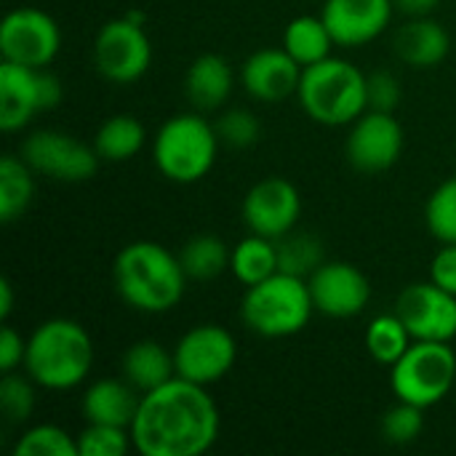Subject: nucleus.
<instances>
[{
	"label": "nucleus",
	"instance_id": "f257e3e1",
	"mask_svg": "<svg viewBox=\"0 0 456 456\" xmlns=\"http://www.w3.org/2000/svg\"><path fill=\"white\" fill-rule=\"evenodd\" d=\"M219 406L203 385L174 377L142 393L131 425L134 449L142 456H200L219 438Z\"/></svg>",
	"mask_w": 456,
	"mask_h": 456
},
{
	"label": "nucleus",
	"instance_id": "f03ea898",
	"mask_svg": "<svg viewBox=\"0 0 456 456\" xmlns=\"http://www.w3.org/2000/svg\"><path fill=\"white\" fill-rule=\"evenodd\" d=\"M112 281L118 297L131 310L163 315L182 302L190 278L179 254H171L155 240H134L115 256Z\"/></svg>",
	"mask_w": 456,
	"mask_h": 456
},
{
	"label": "nucleus",
	"instance_id": "7ed1b4c3",
	"mask_svg": "<svg viewBox=\"0 0 456 456\" xmlns=\"http://www.w3.org/2000/svg\"><path fill=\"white\" fill-rule=\"evenodd\" d=\"M94 366V342L83 323L51 318L27 339L24 371L43 390H72L86 382Z\"/></svg>",
	"mask_w": 456,
	"mask_h": 456
},
{
	"label": "nucleus",
	"instance_id": "20e7f679",
	"mask_svg": "<svg viewBox=\"0 0 456 456\" xmlns=\"http://www.w3.org/2000/svg\"><path fill=\"white\" fill-rule=\"evenodd\" d=\"M315 313L307 278L275 273L246 289L240 302L243 323L265 339H286L299 334Z\"/></svg>",
	"mask_w": 456,
	"mask_h": 456
},
{
	"label": "nucleus",
	"instance_id": "39448f33",
	"mask_svg": "<svg viewBox=\"0 0 456 456\" xmlns=\"http://www.w3.org/2000/svg\"><path fill=\"white\" fill-rule=\"evenodd\" d=\"M297 96L302 110L323 126H347L369 110L366 75L337 56L305 67Z\"/></svg>",
	"mask_w": 456,
	"mask_h": 456
},
{
	"label": "nucleus",
	"instance_id": "423d86ee",
	"mask_svg": "<svg viewBox=\"0 0 456 456\" xmlns=\"http://www.w3.org/2000/svg\"><path fill=\"white\" fill-rule=\"evenodd\" d=\"M219 134L206 118L184 112L166 120L152 142V160L158 171L176 184L200 182L216 163Z\"/></svg>",
	"mask_w": 456,
	"mask_h": 456
},
{
	"label": "nucleus",
	"instance_id": "0eeeda50",
	"mask_svg": "<svg viewBox=\"0 0 456 456\" xmlns=\"http://www.w3.org/2000/svg\"><path fill=\"white\" fill-rule=\"evenodd\" d=\"M456 382V353L452 342H411L390 366V387L398 401L430 409L441 403Z\"/></svg>",
	"mask_w": 456,
	"mask_h": 456
},
{
	"label": "nucleus",
	"instance_id": "6e6552de",
	"mask_svg": "<svg viewBox=\"0 0 456 456\" xmlns=\"http://www.w3.org/2000/svg\"><path fill=\"white\" fill-rule=\"evenodd\" d=\"M19 155L29 163L35 174L64 184H77L91 179L102 160L94 144L88 147L86 142L56 128H43L29 134Z\"/></svg>",
	"mask_w": 456,
	"mask_h": 456
},
{
	"label": "nucleus",
	"instance_id": "1a4fd4ad",
	"mask_svg": "<svg viewBox=\"0 0 456 456\" xmlns=\"http://www.w3.org/2000/svg\"><path fill=\"white\" fill-rule=\"evenodd\" d=\"M94 64L110 83H136L152 64V43L142 24L120 16L107 21L94 40Z\"/></svg>",
	"mask_w": 456,
	"mask_h": 456
},
{
	"label": "nucleus",
	"instance_id": "9d476101",
	"mask_svg": "<svg viewBox=\"0 0 456 456\" xmlns=\"http://www.w3.org/2000/svg\"><path fill=\"white\" fill-rule=\"evenodd\" d=\"M238 361V342L230 329L219 323L192 326L174 347L176 377L195 385H214L224 379Z\"/></svg>",
	"mask_w": 456,
	"mask_h": 456
},
{
	"label": "nucleus",
	"instance_id": "9b49d317",
	"mask_svg": "<svg viewBox=\"0 0 456 456\" xmlns=\"http://www.w3.org/2000/svg\"><path fill=\"white\" fill-rule=\"evenodd\" d=\"M61 48V29L43 8L21 5L0 24V53L5 61L45 69Z\"/></svg>",
	"mask_w": 456,
	"mask_h": 456
},
{
	"label": "nucleus",
	"instance_id": "f8f14e48",
	"mask_svg": "<svg viewBox=\"0 0 456 456\" xmlns=\"http://www.w3.org/2000/svg\"><path fill=\"white\" fill-rule=\"evenodd\" d=\"M395 313L417 342H452L456 337V297L430 283H411L395 299Z\"/></svg>",
	"mask_w": 456,
	"mask_h": 456
},
{
	"label": "nucleus",
	"instance_id": "ddd939ff",
	"mask_svg": "<svg viewBox=\"0 0 456 456\" xmlns=\"http://www.w3.org/2000/svg\"><path fill=\"white\" fill-rule=\"evenodd\" d=\"M302 216V195L283 176H267L256 182L243 198V222L248 232L278 240L297 230Z\"/></svg>",
	"mask_w": 456,
	"mask_h": 456
},
{
	"label": "nucleus",
	"instance_id": "4468645a",
	"mask_svg": "<svg viewBox=\"0 0 456 456\" xmlns=\"http://www.w3.org/2000/svg\"><path fill=\"white\" fill-rule=\"evenodd\" d=\"M403 152V128L393 112L366 110L347 134V160L363 174H379L398 163Z\"/></svg>",
	"mask_w": 456,
	"mask_h": 456
},
{
	"label": "nucleus",
	"instance_id": "2eb2a0df",
	"mask_svg": "<svg viewBox=\"0 0 456 456\" xmlns=\"http://www.w3.org/2000/svg\"><path fill=\"white\" fill-rule=\"evenodd\" d=\"M315 313L326 318H355L371 299V283L350 262H323L310 278Z\"/></svg>",
	"mask_w": 456,
	"mask_h": 456
},
{
	"label": "nucleus",
	"instance_id": "dca6fc26",
	"mask_svg": "<svg viewBox=\"0 0 456 456\" xmlns=\"http://www.w3.org/2000/svg\"><path fill=\"white\" fill-rule=\"evenodd\" d=\"M393 11V0H326L321 16L337 45L355 48L377 40L387 29Z\"/></svg>",
	"mask_w": 456,
	"mask_h": 456
},
{
	"label": "nucleus",
	"instance_id": "f3484780",
	"mask_svg": "<svg viewBox=\"0 0 456 456\" xmlns=\"http://www.w3.org/2000/svg\"><path fill=\"white\" fill-rule=\"evenodd\" d=\"M302 64L281 45V48H259L240 67V83L248 96L256 102H283L299 91Z\"/></svg>",
	"mask_w": 456,
	"mask_h": 456
},
{
	"label": "nucleus",
	"instance_id": "a211bd4d",
	"mask_svg": "<svg viewBox=\"0 0 456 456\" xmlns=\"http://www.w3.org/2000/svg\"><path fill=\"white\" fill-rule=\"evenodd\" d=\"M40 107V69L0 61V128L13 134L21 131Z\"/></svg>",
	"mask_w": 456,
	"mask_h": 456
},
{
	"label": "nucleus",
	"instance_id": "6ab92c4d",
	"mask_svg": "<svg viewBox=\"0 0 456 456\" xmlns=\"http://www.w3.org/2000/svg\"><path fill=\"white\" fill-rule=\"evenodd\" d=\"M142 393L128 379H99L86 387L80 411L83 419L91 425H112V428H128L134 425V417L139 411Z\"/></svg>",
	"mask_w": 456,
	"mask_h": 456
},
{
	"label": "nucleus",
	"instance_id": "aec40b11",
	"mask_svg": "<svg viewBox=\"0 0 456 456\" xmlns=\"http://www.w3.org/2000/svg\"><path fill=\"white\" fill-rule=\"evenodd\" d=\"M232 86H235V72L230 61L219 53L198 56L184 72V94L203 112L219 110L230 99Z\"/></svg>",
	"mask_w": 456,
	"mask_h": 456
},
{
	"label": "nucleus",
	"instance_id": "412c9836",
	"mask_svg": "<svg viewBox=\"0 0 456 456\" xmlns=\"http://www.w3.org/2000/svg\"><path fill=\"white\" fill-rule=\"evenodd\" d=\"M452 51V37L433 16L409 19L395 35V53L411 67H436Z\"/></svg>",
	"mask_w": 456,
	"mask_h": 456
},
{
	"label": "nucleus",
	"instance_id": "4be33fe9",
	"mask_svg": "<svg viewBox=\"0 0 456 456\" xmlns=\"http://www.w3.org/2000/svg\"><path fill=\"white\" fill-rule=\"evenodd\" d=\"M120 371L139 393H150L176 377L174 350L168 353L160 342L142 339L123 353Z\"/></svg>",
	"mask_w": 456,
	"mask_h": 456
},
{
	"label": "nucleus",
	"instance_id": "5701e85b",
	"mask_svg": "<svg viewBox=\"0 0 456 456\" xmlns=\"http://www.w3.org/2000/svg\"><path fill=\"white\" fill-rule=\"evenodd\" d=\"M144 142H147V131L134 115H112L99 126L94 136V150L107 163H123L136 158Z\"/></svg>",
	"mask_w": 456,
	"mask_h": 456
},
{
	"label": "nucleus",
	"instance_id": "b1692460",
	"mask_svg": "<svg viewBox=\"0 0 456 456\" xmlns=\"http://www.w3.org/2000/svg\"><path fill=\"white\" fill-rule=\"evenodd\" d=\"M35 198V171L21 155L0 160V222L11 224L27 214Z\"/></svg>",
	"mask_w": 456,
	"mask_h": 456
},
{
	"label": "nucleus",
	"instance_id": "393cba45",
	"mask_svg": "<svg viewBox=\"0 0 456 456\" xmlns=\"http://www.w3.org/2000/svg\"><path fill=\"white\" fill-rule=\"evenodd\" d=\"M334 45L337 43H334L323 16H297L289 21L286 32H283V48L302 67H310V64L329 59Z\"/></svg>",
	"mask_w": 456,
	"mask_h": 456
},
{
	"label": "nucleus",
	"instance_id": "a878e982",
	"mask_svg": "<svg viewBox=\"0 0 456 456\" xmlns=\"http://www.w3.org/2000/svg\"><path fill=\"white\" fill-rule=\"evenodd\" d=\"M230 273L235 281H240L246 289L275 275L278 273V246L270 238L262 235H248L240 243H235L232 256H230Z\"/></svg>",
	"mask_w": 456,
	"mask_h": 456
},
{
	"label": "nucleus",
	"instance_id": "bb28decb",
	"mask_svg": "<svg viewBox=\"0 0 456 456\" xmlns=\"http://www.w3.org/2000/svg\"><path fill=\"white\" fill-rule=\"evenodd\" d=\"M230 256H232V248H227V243L219 235H208V232L190 238L184 248L179 251L182 267L190 281L219 278L224 270H230Z\"/></svg>",
	"mask_w": 456,
	"mask_h": 456
},
{
	"label": "nucleus",
	"instance_id": "cd10ccee",
	"mask_svg": "<svg viewBox=\"0 0 456 456\" xmlns=\"http://www.w3.org/2000/svg\"><path fill=\"white\" fill-rule=\"evenodd\" d=\"M278 246V270L299 278H310L326 259H323V243L318 235L305 230H291L283 238L275 240Z\"/></svg>",
	"mask_w": 456,
	"mask_h": 456
},
{
	"label": "nucleus",
	"instance_id": "c85d7f7f",
	"mask_svg": "<svg viewBox=\"0 0 456 456\" xmlns=\"http://www.w3.org/2000/svg\"><path fill=\"white\" fill-rule=\"evenodd\" d=\"M411 342L414 339H411L406 323L398 318V313L377 315L366 326V350L382 366H393L411 347Z\"/></svg>",
	"mask_w": 456,
	"mask_h": 456
},
{
	"label": "nucleus",
	"instance_id": "c756f323",
	"mask_svg": "<svg viewBox=\"0 0 456 456\" xmlns=\"http://www.w3.org/2000/svg\"><path fill=\"white\" fill-rule=\"evenodd\" d=\"M16 456H80L77 438L56 425H35L24 430L13 446Z\"/></svg>",
	"mask_w": 456,
	"mask_h": 456
},
{
	"label": "nucleus",
	"instance_id": "7c9ffc66",
	"mask_svg": "<svg viewBox=\"0 0 456 456\" xmlns=\"http://www.w3.org/2000/svg\"><path fill=\"white\" fill-rule=\"evenodd\" d=\"M425 222L441 243H456V176L433 190L425 206Z\"/></svg>",
	"mask_w": 456,
	"mask_h": 456
},
{
	"label": "nucleus",
	"instance_id": "2f4dec72",
	"mask_svg": "<svg viewBox=\"0 0 456 456\" xmlns=\"http://www.w3.org/2000/svg\"><path fill=\"white\" fill-rule=\"evenodd\" d=\"M77 438V454L80 456H126L134 449L131 430L128 428H112V425H86Z\"/></svg>",
	"mask_w": 456,
	"mask_h": 456
},
{
	"label": "nucleus",
	"instance_id": "473e14b6",
	"mask_svg": "<svg viewBox=\"0 0 456 456\" xmlns=\"http://www.w3.org/2000/svg\"><path fill=\"white\" fill-rule=\"evenodd\" d=\"M0 409L8 422H27L35 411V382L32 377H21L16 371L3 374L0 379Z\"/></svg>",
	"mask_w": 456,
	"mask_h": 456
},
{
	"label": "nucleus",
	"instance_id": "72a5a7b5",
	"mask_svg": "<svg viewBox=\"0 0 456 456\" xmlns=\"http://www.w3.org/2000/svg\"><path fill=\"white\" fill-rule=\"evenodd\" d=\"M425 411L428 409H422V406L398 401L382 417V436H385V441H390L395 446L414 444L422 436V430H425Z\"/></svg>",
	"mask_w": 456,
	"mask_h": 456
},
{
	"label": "nucleus",
	"instance_id": "f704fd0d",
	"mask_svg": "<svg viewBox=\"0 0 456 456\" xmlns=\"http://www.w3.org/2000/svg\"><path fill=\"white\" fill-rule=\"evenodd\" d=\"M216 134H219L222 144H227L232 150H246V147L259 142L262 126H259V120H256V115L251 110L235 107V110H227V112L219 115Z\"/></svg>",
	"mask_w": 456,
	"mask_h": 456
},
{
	"label": "nucleus",
	"instance_id": "c9c22d12",
	"mask_svg": "<svg viewBox=\"0 0 456 456\" xmlns=\"http://www.w3.org/2000/svg\"><path fill=\"white\" fill-rule=\"evenodd\" d=\"M401 83L393 72L377 69L371 75H366V99H369V110L377 112H395V107L401 104Z\"/></svg>",
	"mask_w": 456,
	"mask_h": 456
},
{
	"label": "nucleus",
	"instance_id": "e433bc0d",
	"mask_svg": "<svg viewBox=\"0 0 456 456\" xmlns=\"http://www.w3.org/2000/svg\"><path fill=\"white\" fill-rule=\"evenodd\" d=\"M24 355H27V339L5 323L0 331V371L3 374L16 371L19 366H24Z\"/></svg>",
	"mask_w": 456,
	"mask_h": 456
},
{
	"label": "nucleus",
	"instance_id": "4c0bfd02",
	"mask_svg": "<svg viewBox=\"0 0 456 456\" xmlns=\"http://www.w3.org/2000/svg\"><path fill=\"white\" fill-rule=\"evenodd\" d=\"M430 281L456 297V243H444L441 251L433 256Z\"/></svg>",
	"mask_w": 456,
	"mask_h": 456
},
{
	"label": "nucleus",
	"instance_id": "58836bf2",
	"mask_svg": "<svg viewBox=\"0 0 456 456\" xmlns=\"http://www.w3.org/2000/svg\"><path fill=\"white\" fill-rule=\"evenodd\" d=\"M64 99V88H61V80L48 72V69H40V107L43 110H53L59 107Z\"/></svg>",
	"mask_w": 456,
	"mask_h": 456
},
{
	"label": "nucleus",
	"instance_id": "ea45409f",
	"mask_svg": "<svg viewBox=\"0 0 456 456\" xmlns=\"http://www.w3.org/2000/svg\"><path fill=\"white\" fill-rule=\"evenodd\" d=\"M395 11H401L409 19H419V16H433V11L441 5V0H393Z\"/></svg>",
	"mask_w": 456,
	"mask_h": 456
},
{
	"label": "nucleus",
	"instance_id": "a19ab883",
	"mask_svg": "<svg viewBox=\"0 0 456 456\" xmlns=\"http://www.w3.org/2000/svg\"><path fill=\"white\" fill-rule=\"evenodd\" d=\"M13 310V286L8 281H0V321L5 323Z\"/></svg>",
	"mask_w": 456,
	"mask_h": 456
}]
</instances>
